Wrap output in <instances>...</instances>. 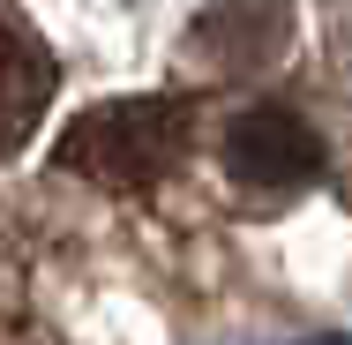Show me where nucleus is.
<instances>
[{
	"mask_svg": "<svg viewBox=\"0 0 352 345\" xmlns=\"http://www.w3.org/2000/svg\"><path fill=\"white\" fill-rule=\"evenodd\" d=\"M338 61L352 68V8H338Z\"/></svg>",
	"mask_w": 352,
	"mask_h": 345,
	"instance_id": "obj_5",
	"label": "nucleus"
},
{
	"mask_svg": "<svg viewBox=\"0 0 352 345\" xmlns=\"http://www.w3.org/2000/svg\"><path fill=\"white\" fill-rule=\"evenodd\" d=\"M217 165L240 188H255V196H292V188H307L322 173V136L300 113H285V105H248V113L225 121Z\"/></svg>",
	"mask_w": 352,
	"mask_h": 345,
	"instance_id": "obj_2",
	"label": "nucleus"
},
{
	"mask_svg": "<svg viewBox=\"0 0 352 345\" xmlns=\"http://www.w3.org/2000/svg\"><path fill=\"white\" fill-rule=\"evenodd\" d=\"M285 38H292V15H285V0H217L210 15L195 23V53L225 75H255L270 68L285 53Z\"/></svg>",
	"mask_w": 352,
	"mask_h": 345,
	"instance_id": "obj_3",
	"label": "nucleus"
},
{
	"mask_svg": "<svg viewBox=\"0 0 352 345\" xmlns=\"http://www.w3.org/2000/svg\"><path fill=\"white\" fill-rule=\"evenodd\" d=\"M188 150V98H120L90 105L60 136V165L98 188H150Z\"/></svg>",
	"mask_w": 352,
	"mask_h": 345,
	"instance_id": "obj_1",
	"label": "nucleus"
},
{
	"mask_svg": "<svg viewBox=\"0 0 352 345\" xmlns=\"http://www.w3.org/2000/svg\"><path fill=\"white\" fill-rule=\"evenodd\" d=\"M45 98H53V61H45V45L0 15V158L30 143V128L45 121Z\"/></svg>",
	"mask_w": 352,
	"mask_h": 345,
	"instance_id": "obj_4",
	"label": "nucleus"
}]
</instances>
